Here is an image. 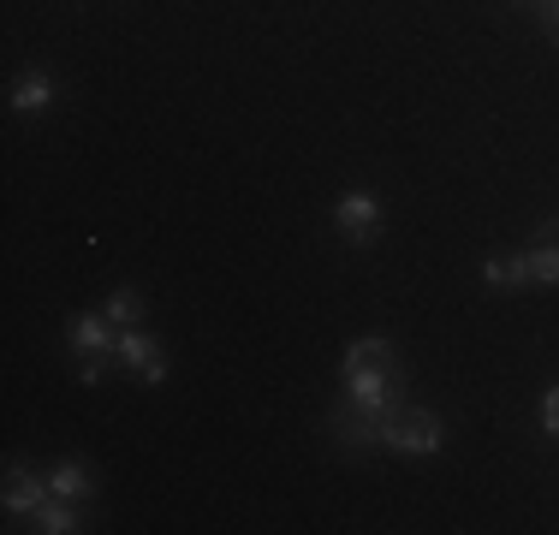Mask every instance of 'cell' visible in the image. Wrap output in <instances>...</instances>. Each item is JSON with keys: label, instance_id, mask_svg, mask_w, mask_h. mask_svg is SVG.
<instances>
[{"label": "cell", "instance_id": "obj_1", "mask_svg": "<svg viewBox=\"0 0 559 535\" xmlns=\"http://www.w3.org/2000/svg\"><path fill=\"white\" fill-rule=\"evenodd\" d=\"M376 440L393 452H435L441 447V417H435V411H417V405H399L393 417H381Z\"/></svg>", "mask_w": 559, "mask_h": 535}, {"label": "cell", "instance_id": "obj_2", "mask_svg": "<svg viewBox=\"0 0 559 535\" xmlns=\"http://www.w3.org/2000/svg\"><path fill=\"white\" fill-rule=\"evenodd\" d=\"M345 399H352V411L369 423V435H376L381 417H393V411H399V374H393V369L345 374Z\"/></svg>", "mask_w": 559, "mask_h": 535}, {"label": "cell", "instance_id": "obj_3", "mask_svg": "<svg viewBox=\"0 0 559 535\" xmlns=\"http://www.w3.org/2000/svg\"><path fill=\"white\" fill-rule=\"evenodd\" d=\"M334 226H340V238H352V245H369V238L381 233L376 191H345L340 203H334Z\"/></svg>", "mask_w": 559, "mask_h": 535}, {"label": "cell", "instance_id": "obj_4", "mask_svg": "<svg viewBox=\"0 0 559 535\" xmlns=\"http://www.w3.org/2000/svg\"><path fill=\"white\" fill-rule=\"evenodd\" d=\"M66 340H72L78 357H114L119 352V328L108 321V310L102 316H72L66 321Z\"/></svg>", "mask_w": 559, "mask_h": 535}, {"label": "cell", "instance_id": "obj_5", "mask_svg": "<svg viewBox=\"0 0 559 535\" xmlns=\"http://www.w3.org/2000/svg\"><path fill=\"white\" fill-rule=\"evenodd\" d=\"M114 357H119L126 369H138L150 387L167 374V357H162V345H155L150 333H138V328H126V333H119V352H114Z\"/></svg>", "mask_w": 559, "mask_h": 535}, {"label": "cell", "instance_id": "obj_6", "mask_svg": "<svg viewBox=\"0 0 559 535\" xmlns=\"http://www.w3.org/2000/svg\"><path fill=\"white\" fill-rule=\"evenodd\" d=\"M48 494H55V488H48V476L12 464V471H7V494H0V500H7V512H31V518H36V506H43Z\"/></svg>", "mask_w": 559, "mask_h": 535}, {"label": "cell", "instance_id": "obj_7", "mask_svg": "<svg viewBox=\"0 0 559 535\" xmlns=\"http://www.w3.org/2000/svg\"><path fill=\"white\" fill-rule=\"evenodd\" d=\"M524 257H530V280H536V286H559V221L542 226Z\"/></svg>", "mask_w": 559, "mask_h": 535}, {"label": "cell", "instance_id": "obj_8", "mask_svg": "<svg viewBox=\"0 0 559 535\" xmlns=\"http://www.w3.org/2000/svg\"><path fill=\"white\" fill-rule=\"evenodd\" d=\"M376 369H393V345L381 340V333L345 345V374H376Z\"/></svg>", "mask_w": 559, "mask_h": 535}, {"label": "cell", "instance_id": "obj_9", "mask_svg": "<svg viewBox=\"0 0 559 535\" xmlns=\"http://www.w3.org/2000/svg\"><path fill=\"white\" fill-rule=\"evenodd\" d=\"M483 280H488L495 292L524 286V280H530V257H524V250H500V257H488V262H483Z\"/></svg>", "mask_w": 559, "mask_h": 535}, {"label": "cell", "instance_id": "obj_10", "mask_svg": "<svg viewBox=\"0 0 559 535\" xmlns=\"http://www.w3.org/2000/svg\"><path fill=\"white\" fill-rule=\"evenodd\" d=\"M48 102H55V84H48V72H24L19 84H12V107H19V114H43Z\"/></svg>", "mask_w": 559, "mask_h": 535}, {"label": "cell", "instance_id": "obj_11", "mask_svg": "<svg viewBox=\"0 0 559 535\" xmlns=\"http://www.w3.org/2000/svg\"><path fill=\"white\" fill-rule=\"evenodd\" d=\"M48 488H55L60 500H84V494L96 488V482H90L84 464H72V459H66V464H55V471H48Z\"/></svg>", "mask_w": 559, "mask_h": 535}, {"label": "cell", "instance_id": "obj_12", "mask_svg": "<svg viewBox=\"0 0 559 535\" xmlns=\"http://www.w3.org/2000/svg\"><path fill=\"white\" fill-rule=\"evenodd\" d=\"M36 530H48V535H66V530H78V512H72V500H60V494H48V500L36 506Z\"/></svg>", "mask_w": 559, "mask_h": 535}, {"label": "cell", "instance_id": "obj_13", "mask_svg": "<svg viewBox=\"0 0 559 535\" xmlns=\"http://www.w3.org/2000/svg\"><path fill=\"white\" fill-rule=\"evenodd\" d=\"M108 321H114L119 333H126V328H138V321H143V298H138L131 286H119L114 298H108Z\"/></svg>", "mask_w": 559, "mask_h": 535}, {"label": "cell", "instance_id": "obj_14", "mask_svg": "<svg viewBox=\"0 0 559 535\" xmlns=\"http://www.w3.org/2000/svg\"><path fill=\"white\" fill-rule=\"evenodd\" d=\"M542 428H548V435L559 440V381L548 387V399H542Z\"/></svg>", "mask_w": 559, "mask_h": 535}, {"label": "cell", "instance_id": "obj_15", "mask_svg": "<svg viewBox=\"0 0 559 535\" xmlns=\"http://www.w3.org/2000/svg\"><path fill=\"white\" fill-rule=\"evenodd\" d=\"M542 12H548V31H554V43H559V0H548Z\"/></svg>", "mask_w": 559, "mask_h": 535}, {"label": "cell", "instance_id": "obj_16", "mask_svg": "<svg viewBox=\"0 0 559 535\" xmlns=\"http://www.w3.org/2000/svg\"><path fill=\"white\" fill-rule=\"evenodd\" d=\"M524 7H548V0H524Z\"/></svg>", "mask_w": 559, "mask_h": 535}]
</instances>
